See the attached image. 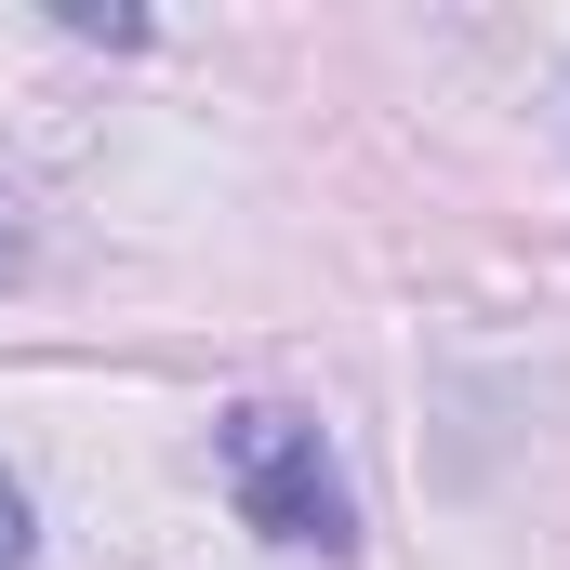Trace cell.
<instances>
[{
    "mask_svg": "<svg viewBox=\"0 0 570 570\" xmlns=\"http://www.w3.org/2000/svg\"><path fill=\"white\" fill-rule=\"evenodd\" d=\"M13 279H27V226H0V292H13Z\"/></svg>",
    "mask_w": 570,
    "mask_h": 570,
    "instance_id": "3",
    "label": "cell"
},
{
    "mask_svg": "<svg viewBox=\"0 0 570 570\" xmlns=\"http://www.w3.org/2000/svg\"><path fill=\"white\" fill-rule=\"evenodd\" d=\"M0 570H27V491L0 478Z\"/></svg>",
    "mask_w": 570,
    "mask_h": 570,
    "instance_id": "2",
    "label": "cell"
},
{
    "mask_svg": "<svg viewBox=\"0 0 570 570\" xmlns=\"http://www.w3.org/2000/svg\"><path fill=\"white\" fill-rule=\"evenodd\" d=\"M213 464H226L239 531H266L279 558H358V491H345L332 438L305 425L292 399H239V412L213 425Z\"/></svg>",
    "mask_w": 570,
    "mask_h": 570,
    "instance_id": "1",
    "label": "cell"
}]
</instances>
